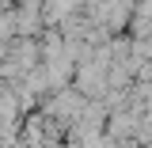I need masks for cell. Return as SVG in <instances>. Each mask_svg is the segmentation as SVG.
Returning a JSON list of instances; mask_svg holds the SVG:
<instances>
[{
    "mask_svg": "<svg viewBox=\"0 0 152 148\" xmlns=\"http://www.w3.org/2000/svg\"><path fill=\"white\" fill-rule=\"evenodd\" d=\"M91 4H103V0H91Z\"/></svg>",
    "mask_w": 152,
    "mask_h": 148,
    "instance_id": "cell-1",
    "label": "cell"
}]
</instances>
